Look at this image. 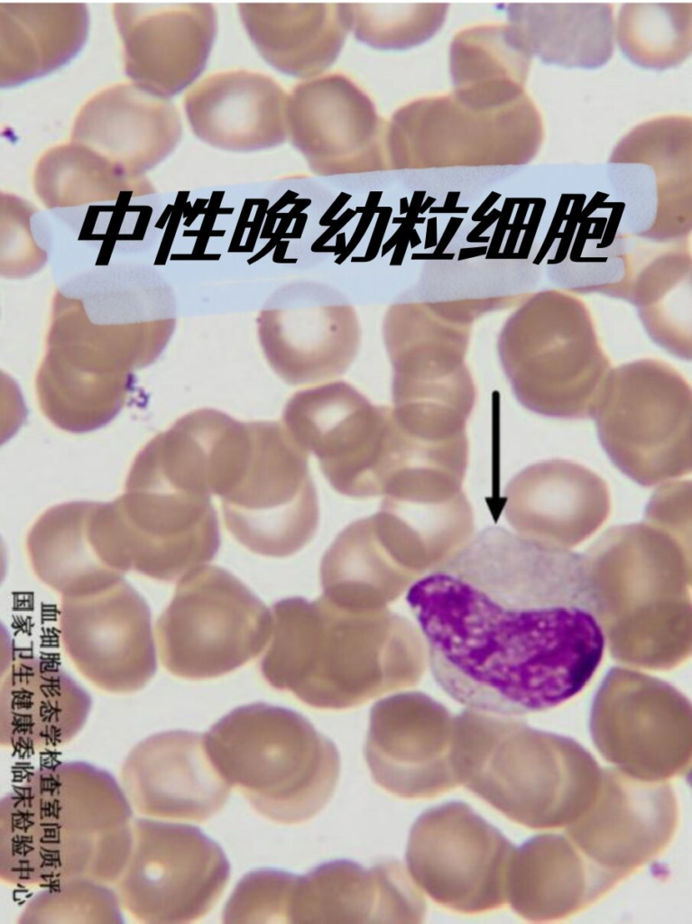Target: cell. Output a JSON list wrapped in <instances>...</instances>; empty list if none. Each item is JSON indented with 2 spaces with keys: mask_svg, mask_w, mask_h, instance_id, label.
Masks as SVG:
<instances>
[{
  "mask_svg": "<svg viewBox=\"0 0 692 924\" xmlns=\"http://www.w3.org/2000/svg\"><path fill=\"white\" fill-rule=\"evenodd\" d=\"M424 900L396 861L365 869L340 860L293 876L287 923H419Z\"/></svg>",
  "mask_w": 692,
  "mask_h": 924,
  "instance_id": "obj_17",
  "label": "cell"
},
{
  "mask_svg": "<svg viewBox=\"0 0 692 924\" xmlns=\"http://www.w3.org/2000/svg\"><path fill=\"white\" fill-rule=\"evenodd\" d=\"M485 252H486V247L485 246H484V247L462 248L460 250V252H459V255H458L457 259H458V261L465 260V259H467V258H470V257H475V256H478V255L484 254H485Z\"/></svg>",
  "mask_w": 692,
  "mask_h": 924,
  "instance_id": "obj_38",
  "label": "cell"
},
{
  "mask_svg": "<svg viewBox=\"0 0 692 924\" xmlns=\"http://www.w3.org/2000/svg\"><path fill=\"white\" fill-rule=\"evenodd\" d=\"M515 847L467 804L432 808L413 824L406 862L415 884L439 905L477 914L507 902Z\"/></svg>",
  "mask_w": 692,
  "mask_h": 924,
  "instance_id": "obj_11",
  "label": "cell"
},
{
  "mask_svg": "<svg viewBox=\"0 0 692 924\" xmlns=\"http://www.w3.org/2000/svg\"><path fill=\"white\" fill-rule=\"evenodd\" d=\"M668 787L664 783L636 780L631 801L630 794L627 801L625 793L623 800L620 795L621 800L614 801L601 786L604 792L599 790L593 805L568 825L567 832L591 861L623 877L668 842L670 831L658 827L674 829L675 823H657V819L675 818V815H650L656 811L658 804L672 796L669 793L656 803Z\"/></svg>",
  "mask_w": 692,
  "mask_h": 924,
  "instance_id": "obj_24",
  "label": "cell"
},
{
  "mask_svg": "<svg viewBox=\"0 0 692 924\" xmlns=\"http://www.w3.org/2000/svg\"><path fill=\"white\" fill-rule=\"evenodd\" d=\"M133 808L108 772L42 766L0 802V877L21 887L87 878L114 884L132 845Z\"/></svg>",
  "mask_w": 692,
  "mask_h": 924,
  "instance_id": "obj_2",
  "label": "cell"
},
{
  "mask_svg": "<svg viewBox=\"0 0 692 924\" xmlns=\"http://www.w3.org/2000/svg\"><path fill=\"white\" fill-rule=\"evenodd\" d=\"M541 836L543 847L544 842ZM549 850L539 836L514 850L507 884V901L531 920L559 917L580 908L620 878L590 859H584L562 836L547 835Z\"/></svg>",
  "mask_w": 692,
  "mask_h": 924,
  "instance_id": "obj_22",
  "label": "cell"
},
{
  "mask_svg": "<svg viewBox=\"0 0 692 924\" xmlns=\"http://www.w3.org/2000/svg\"><path fill=\"white\" fill-rule=\"evenodd\" d=\"M248 428L243 466L220 497L224 522L252 552L288 557L314 537L318 524L308 453L277 421H251Z\"/></svg>",
  "mask_w": 692,
  "mask_h": 924,
  "instance_id": "obj_8",
  "label": "cell"
},
{
  "mask_svg": "<svg viewBox=\"0 0 692 924\" xmlns=\"http://www.w3.org/2000/svg\"><path fill=\"white\" fill-rule=\"evenodd\" d=\"M203 737L223 778L272 821H307L336 789L340 769L336 745L292 709L262 702L241 706Z\"/></svg>",
  "mask_w": 692,
  "mask_h": 924,
  "instance_id": "obj_4",
  "label": "cell"
},
{
  "mask_svg": "<svg viewBox=\"0 0 692 924\" xmlns=\"http://www.w3.org/2000/svg\"><path fill=\"white\" fill-rule=\"evenodd\" d=\"M424 221V217H417L416 219L410 218L408 217H394L392 219V224L401 225L392 236L383 245L382 256H384L391 249H392L403 236L411 234L416 224L423 223Z\"/></svg>",
  "mask_w": 692,
  "mask_h": 924,
  "instance_id": "obj_33",
  "label": "cell"
},
{
  "mask_svg": "<svg viewBox=\"0 0 692 924\" xmlns=\"http://www.w3.org/2000/svg\"><path fill=\"white\" fill-rule=\"evenodd\" d=\"M282 420L337 492L355 498L383 494L401 443L392 408L375 406L351 384L334 382L292 394Z\"/></svg>",
  "mask_w": 692,
  "mask_h": 924,
  "instance_id": "obj_10",
  "label": "cell"
},
{
  "mask_svg": "<svg viewBox=\"0 0 692 924\" xmlns=\"http://www.w3.org/2000/svg\"><path fill=\"white\" fill-rule=\"evenodd\" d=\"M289 135L318 174L356 167L363 144L365 105L345 79L325 76L298 84L288 98Z\"/></svg>",
  "mask_w": 692,
  "mask_h": 924,
  "instance_id": "obj_23",
  "label": "cell"
},
{
  "mask_svg": "<svg viewBox=\"0 0 692 924\" xmlns=\"http://www.w3.org/2000/svg\"><path fill=\"white\" fill-rule=\"evenodd\" d=\"M94 502L49 508L29 531L26 548L37 578L60 596H81L123 578L100 558L92 535Z\"/></svg>",
  "mask_w": 692,
  "mask_h": 924,
  "instance_id": "obj_27",
  "label": "cell"
},
{
  "mask_svg": "<svg viewBox=\"0 0 692 924\" xmlns=\"http://www.w3.org/2000/svg\"><path fill=\"white\" fill-rule=\"evenodd\" d=\"M272 614L235 576L203 565L180 578L158 618L155 641L163 667L191 680L219 677L256 657L268 643Z\"/></svg>",
  "mask_w": 692,
  "mask_h": 924,
  "instance_id": "obj_7",
  "label": "cell"
},
{
  "mask_svg": "<svg viewBox=\"0 0 692 924\" xmlns=\"http://www.w3.org/2000/svg\"><path fill=\"white\" fill-rule=\"evenodd\" d=\"M512 718L472 709L454 718L459 784L526 827L572 824L595 802L603 772L576 743L543 750L541 734Z\"/></svg>",
  "mask_w": 692,
  "mask_h": 924,
  "instance_id": "obj_3",
  "label": "cell"
},
{
  "mask_svg": "<svg viewBox=\"0 0 692 924\" xmlns=\"http://www.w3.org/2000/svg\"><path fill=\"white\" fill-rule=\"evenodd\" d=\"M288 98L270 76L229 70L191 88L184 109L203 142L226 151L253 152L277 146L289 136Z\"/></svg>",
  "mask_w": 692,
  "mask_h": 924,
  "instance_id": "obj_20",
  "label": "cell"
},
{
  "mask_svg": "<svg viewBox=\"0 0 692 924\" xmlns=\"http://www.w3.org/2000/svg\"><path fill=\"white\" fill-rule=\"evenodd\" d=\"M180 135V114L168 98L124 83L100 91L82 106L71 142L128 175L142 176L174 150Z\"/></svg>",
  "mask_w": 692,
  "mask_h": 924,
  "instance_id": "obj_19",
  "label": "cell"
},
{
  "mask_svg": "<svg viewBox=\"0 0 692 924\" xmlns=\"http://www.w3.org/2000/svg\"><path fill=\"white\" fill-rule=\"evenodd\" d=\"M454 718L429 700H387L371 712L364 748L375 782L404 799H428L459 785Z\"/></svg>",
  "mask_w": 692,
  "mask_h": 924,
  "instance_id": "obj_14",
  "label": "cell"
},
{
  "mask_svg": "<svg viewBox=\"0 0 692 924\" xmlns=\"http://www.w3.org/2000/svg\"><path fill=\"white\" fill-rule=\"evenodd\" d=\"M122 907L109 884L77 878L43 887L23 908L19 924L122 923Z\"/></svg>",
  "mask_w": 692,
  "mask_h": 924,
  "instance_id": "obj_30",
  "label": "cell"
},
{
  "mask_svg": "<svg viewBox=\"0 0 692 924\" xmlns=\"http://www.w3.org/2000/svg\"><path fill=\"white\" fill-rule=\"evenodd\" d=\"M2 87L43 76L83 46L88 14L83 3H1Z\"/></svg>",
  "mask_w": 692,
  "mask_h": 924,
  "instance_id": "obj_25",
  "label": "cell"
},
{
  "mask_svg": "<svg viewBox=\"0 0 692 924\" xmlns=\"http://www.w3.org/2000/svg\"><path fill=\"white\" fill-rule=\"evenodd\" d=\"M462 222H463V218H460V217H451L450 218L449 222L447 223V226H446V228H445L444 232H443V235H442L440 240L438 242V245H437L433 254H440L444 253V251L446 250L447 246L451 242L452 238L454 237L455 234L457 233V229L459 228V226L462 224Z\"/></svg>",
  "mask_w": 692,
  "mask_h": 924,
  "instance_id": "obj_34",
  "label": "cell"
},
{
  "mask_svg": "<svg viewBox=\"0 0 692 924\" xmlns=\"http://www.w3.org/2000/svg\"><path fill=\"white\" fill-rule=\"evenodd\" d=\"M126 75L140 88L169 98L203 71L217 32L210 3H116Z\"/></svg>",
  "mask_w": 692,
  "mask_h": 924,
  "instance_id": "obj_16",
  "label": "cell"
},
{
  "mask_svg": "<svg viewBox=\"0 0 692 924\" xmlns=\"http://www.w3.org/2000/svg\"><path fill=\"white\" fill-rule=\"evenodd\" d=\"M410 235L403 236L398 244L394 246V252L390 262V265H401L405 253L407 251L408 245L410 243Z\"/></svg>",
  "mask_w": 692,
  "mask_h": 924,
  "instance_id": "obj_35",
  "label": "cell"
},
{
  "mask_svg": "<svg viewBox=\"0 0 692 924\" xmlns=\"http://www.w3.org/2000/svg\"><path fill=\"white\" fill-rule=\"evenodd\" d=\"M420 243H421V241H420V236H419V235H418V232H417V230H416V229L414 228V229H413V230H412L411 232V235H410V244H411V248H413V247H415L416 245H420Z\"/></svg>",
  "mask_w": 692,
  "mask_h": 924,
  "instance_id": "obj_40",
  "label": "cell"
},
{
  "mask_svg": "<svg viewBox=\"0 0 692 924\" xmlns=\"http://www.w3.org/2000/svg\"><path fill=\"white\" fill-rule=\"evenodd\" d=\"M454 256H455V254H453V253H449V254H444L443 253V254H435L433 253L432 254H417V253H414V254H412L411 258V260H432V259L433 260H451V259L454 258Z\"/></svg>",
  "mask_w": 692,
  "mask_h": 924,
  "instance_id": "obj_37",
  "label": "cell"
},
{
  "mask_svg": "<svg viewBox=\"0 0 692 924\" xmlns=\"http://www.w3.org/2000/svg\"><path fill=\"white\" fill-rule=\"evenodd\" d=\"M112 567L172 582L210 562L221 540L210 497L171 489H125L112 501Z\"/></svg>",
  "mask_w": 692,
  "mask_h": 924,
  "instance_id": "obj_12",
  "label": "cell"
},
{
  "mask_svg": "<svg viewBox=\"0 0 692 924\" xmlns=\"http://www.w3.org/2000/svg\"><path fill=\"white\" fill-rule=\"evenodd\" d=\"M59 633L75 668L102 690L134 692L156 672L150 608L124 578L96 592L61 596Z\"/></svg>",
  "mask_w": 692,
  "mask_h": 924,
  "instance_id": "obj_13",
  "label": "cell"
},
{
  "mask_svg": "<svg viewBox=\"0 0 692 924\" xmlns=\"http://www.w3.org/2000/svg\"><path fill=\"white\" fill-rule=\"evenodd\" d=\"M239 15L262 58L284 74L309 79L335 58L342 30L324 3H239Z\"/></svg>",
  "mask_w": 692,
  "mask_h": 924,
  "instance_id": "obj_26",
  "label": "cell"
},
{
  "mask_svg": "<svg viewBox=\"0 0 692 924\" xmlns=\"http://www.w3.org/2000/svg\"><path fill=\"white\" fill-rule=\"evenodd\" d=\"M391 213V208H383L382 210L379 212V217L375 224L367 252L365 254L364 261H371L377 255L388 226Z\"/></svg>",
  "mask_w": 692,
  "mask_h": 924,
  "instance_id": "obj_32",
  "label": "cell"
},
{
  "mask_svg": "<svg viewBox=\"0 0 692 924\" xmlns=\"http://www.w3.org/2000/svg\"><path fill=\"white\" fill-rule=\"evenodd\" d=\"M593 417L611 461L639 485L690 473L691 389L671 368L641 362L617 369L604 381Z\"/></svg>",
  "mask_w": 692,
  "mask_h": 924,
  "instance_id": "obj_6",
  "label": "cell"
},
{
  "mask_svg": "<svg viewBox=\"0 0 692 924\" xmlns=\"http://www.w3.org/2000/svg\"><path fill=\"white\" fill-rule=\"evenodd\" d=\"M450 207L451 206H449V208H430L429 213H431V214L432 213H466L467 211V209H468L467 208H450Z\"/></svg>",
  "mask_w": 692,
  "mask_h": 924,
  "instance_id": "obj_39",
  "label": "cell"
},
{
  "mask_svg": "<svg viewBox=\"0 0 692 924\" xmlns=\"http://www.w3.org/2000/svg\"><path fill=\"white\" fill-rule=\"evenodd\" d=\"M382 610L351 609L323 594L277 601L260 661L264 680L319 709L354 707L386 691Z\"/></svg>",
  "mask_w": 692,
  "mask_h": 924,
  "instance_id": "obj_5",
  "label": "cell"
},
{
  "mask_svg": "<svg viewBox=\"0 0 692 924\" xmlns=\"http://www.w3.org/2000/svg\"><path fill=\"white\" fill-rule=\"evenodd\" d=\"M91 698L62 669L34 656L14 657L0 686V744L39 752L70 742L84 726Z\"/></svg>",
  "mask_w": 692,
  "mask_h": 924,
  "instance_id": "obj_21",
  "label": "cell"
},
{
  "mask_svg": "<svg viewBox=\"0 0 692 924\" xmlns=\"http://www.w3.org/2000/svg\"><path fill=\"white\" fill-rule=\"evenodd\" d=\"M260 314L258 332L272 370L287 383L306 384L344 372L347 365L323 346L310 291H286Z\"/></svg>",
  "mask_w": 692,
  "mask_h": 924,
  "instance_id": "obj_28",
  "label": "cell"
},
{
  "mask_svg": "<svg viewBox=\"0 0 692 924\" xmlns=\"http://www.w3.org/2000/svg\"><path fill=\"white\" fill-rule=\"evenodd\" d=\"M34 180L39 193L49 199L78 194L110 197L130 186L145 185L143 176L128 175L72 142L46 152L37 163Z\"/></svg>",
  "mask_w": 692,
  "mask_h": 924,
  "instance_id": "obj_29",
  "label": "cell"
},
{
  "mask_svg": "<svg viewBox=\"0 0 692 924\" xmlns=\"http://www.w3.org/2000/svg\"><path fill=\"white\" fill-rule=\"evenodd\" d=\"M605 482L565 459L529 466L508 484L504 513L518 534L568 549L591 536L608 518Z\"/></svg>",
  "mask_w": 692,
  "mask_h": 924,
  "instance_id": "obj_18",
  "label": "cell"
},
{
  "mask_svg": "<svg viewBox=\"0 0 692 924\" xmlns=\"http://www.w3.org/2000/svg\"><path fill=\"white\" fill-rule=\"evenodd\" d=\"M437 245V217H432L428 220L424 248L429 249L431 247H436Z\"/></svg>",
  "mask_w": 692,
  "mask_h": 924,
  "instance_id": "obj_36",
  "label": "cell"
},
{
  "mask_svg": "<svg viewBox=\"0 0 692 924\" xmlns=\"http://www.w3.org/2000/svg\"><path fill=\"white\" fill-rule=\"evenodd\" d=\"M120 785L145 818L203 822L226 802L231 786L212 762L202 734L171 730L135 744L123 762Z\"/></svg>",
  "mask_w": 692,
  "mask_h": 924,
  "instance_id": "obj_15",
  "label": "cell"
},
{
  "mask_svg": "<svg viewBox=\"0 0 692 924\" xmlns=\"http://www.w3.org/2000/svg\"><path fill=\"white\" fill-rule=\"evenodd\" d=\"M222 848L194 826L137 818L115 885L122 909L143 924L196 921L216 905L229 879Z\"/></svg>",
  "mask_w": 692,
  "mask_h": 924,
  "instance_id": "obj_9",
  "label": "cell"
},
{
  "mask_svg": "<svg viewBox=\"0 0 692 924\" xmlns=\"http://www.w3.org/2000/svg\"><path fill=\"white\" fill-rule=\"evenodd\" d=\"M439 687L516 717L578 694L602 661L604 602L587 555L488 527L409 588Z\"/></svg>",
  "mask_w": 692,
  "mask_h": 924,
  "instance_id": "obj_1",
  "label": "cell"
},
{
  "mask_svg": "<svg viewBox=\"0 0 692 924\" xmlns=\"http://www.w3.org/2000/svg\"><path fill=\"white\" fill-rule=\"evenodd\" d=\"M292 874L261 870L237 884L223 913L225 923H287V899Z\"/></svg>",
  "mask_w": 692,
  "mask_h": 924,
  "instance_id": "obj_31",
  "label": "cell"
}]
</instances>
